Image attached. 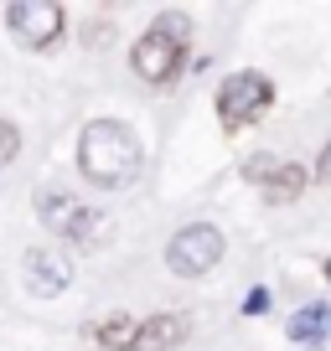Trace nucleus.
Listing matches in <instances>:
<instances>
[{
	"mask_svg": "<svg viewBox=\"0 0 331 351\" xmlns=\"http://www.w3.org/2000/svg\"><path fill=\"white\" fill-rule=\"evenodd\" d=\"M140 165H145V150L124 119H89L83 124V134H78V171H83L89 186L119 191L140 176Z\"/></svg>",
	"mask_w": 331,
	"mask_h": 351,
	"instance_id": "1",
	"label": "nucleus"
},
{
	"mask_svg": "<svg viewBox=\"0 0 331 351\" xmlns=\"http://www.w3.org/2000/svg\"><path fill=\"white\" fill-rule=\"evenodd\" d=\"M192 52V16L187 11H161L130 47V67L145 88H171L187 67Z\"/></svg>",
	"mask_w": 331,
	"mask_h": 351,
	"instance_id": "2",
	"label": "nucleus"
},
{
	"mask_svg": "<svg viewBox=\"0 0 331 351\" xmlns=\"http://www.w3.org/2000/svg\"><path fill=\"white\" fill-rule=\"evenodd\" d=\"M212 109H218L222 134L249 130V124H259L269 109H275V77L259 73V67H238V73H228V77L218 83Z\"/></svg>",
	"mask_w": 331,
	"mask_h": 351,
	"instance_id": "3",
	"label": "nucleus"
},
{
	"mask_svg": "<svg viewBox=\"0 0 331 351\" xmlns=\"http://www.w3.org/2000/svg\"><path fill=\"white\" fill-rule=\"evenodd\" d=\"M222 253H228L222 228H212V222H187V228H176L171 243H166V269L176 279H202L222 263Z\"/></svg>",
	"mask_w": 331,
	"mask_h": 351,
	"instance_id": "4",
	"label": "nucleus"
},
{
	"mask_svg": "<svg viewBox=\"0 0 331 351\" xmlns=\"http://www.w3.org/2000/svg\"><path fill=\"white\" fill-rule=\"evenodd\" d=\"M5 32L26 52H47L67 32V5H57V0H16V5H5Z\"/></svg>",
	"mask_w": 331,
	"mask_h": 351,
	"instance_id": "5",
	"label": "nucleus"
},
{
	"mask_svg": "<svg viewBox=\"0 0 331 351\" xmlns=\"http://www.w3.org/2000/svg\"><path fill=\"white\" fill-rule=\"evenodd\" d=\"M83 212H89V202H78L73 191H36V217H42L47 232H57V238H73V228L83 222Z\"/></svg>",
	"mask_w": 331,
	"mask_h": 351,
	"instance_id": "6",
	"label": "nucleus"
},
{
	"mask_svg": "<svg viewBox=\"0 0 331 351\" xmlns=\"http://www.w3.org/2000/svg\"><path fill=\"white\" fill-rule=\"evenodd\" d=\"M192 320L181 315V310H161V315H145L140 320V336H135L130 351H176L181 341H187Z\"/></svg>",
	"mask_w": 331,
	"mask_h": 351,
	"instance_id": "7",
	"label": "nucleus"
},
{
	"mask_svg": "<svg viewBox=\"0 0 331 351\" xmlns=\"http://www.w3.org/2000/svg\"><path fill=\"white\" fill-rule=\"evenodd\" d=\"M26 279H32L36 295H62V289L73 285V263L57 248H32L26 253Z\"/></svg>",
	"mask_w": 331,
	"mask_h": 351,
	"instance_id": "8",
	"label": "nucleus"
},
{
	"mask_svg": "<svg viewBox=\"0 0 331 351\" xmlns=\"http://www.w3.org/2000/svg\"><path fill=\"white\" fill-rule=\"evenodd\" d=\"M285 336L295 341V346H310V351L326 346V341H331V305H321V300H316V305H300L295 315H290Z\"/></svg>",
	"mask_w": 331,
	"mask_h": 351,
	"instance_id": "9",
	"label": "nucleus"
},
{
	"mask_svg": "<svg viewBox=\"0 0 331 351\" xmlns=\"http://www.w3.org/2000/svg\"><path fill=\"white\" fill-rule=\"evenodd\" d=\"M306 186H310V171L300 160H285L264 186H259V197H264L269 207H290V202H300V191H306Z\"/></svg>",
	"mask_w": 331,
	"mask_h": 351,
	"instance_id": "10",
	"label": "nucleus"
},
{
	"mask_svg": "<svg viewBox=\"0 0 331 351\" xmlns=\"http://www.w3.org/2000/svg\"><path fill=\"white\" fill-rule=\"evenodd\" d=\"M135 336H140V320L124 315V310H114V315H104L99 326H93V341H99L104 351H130Z\"/></svg>",
	"mask_w": 331,
	"mask_h": 351,
	"instance_id": "11",
	"label": "nucleus"
},
{
	"mask_svg": "<svg viewBox=\"0 0 331 351\" xmlns=\"http://www.w3.org/2000/svg\"><path fill=\"white\" fill-rule=\"evenodd\" d=\"M279 165H285V160H279L275 150H254V155H249V160L238 165V176H243V181H249V186H264L269 176L279 171Z\"/></svg>",
	"mask_w": 331,
	"mask_h": 351,
	"instance_id": "12",
	"label": "nucleus"
},
{
	"mask_svg": "<svg viewBox=\"0 0 331 351\" xmlns=\"http://www.w3.org/2000/svg\"><path fill=\"white\" fill-rule=\"evenodd\" d=\"M16 155H21V130H16L11 119H0V171H5Z\"/></svg>",
	"mask_w": 331,
	"mask_h": 351,
	"instance_id": "13",
	"label": "nucleus"
},
{
	"mask_svg": "<svg viewBox=\"0 0 331 351\" xmlns=\"http://www.w3.org/2000/svg\"><path fill=\"white\" fill-rule=\"evenodd\" d=\"M269 305H275V295H269V285H254V289H249V295H243V315H264V310Z\"/></svg>",
	"mask_w": 331,
	"mask_h": 351,
	"instance_id": "14",
	"label": "nucleus"
},
{
	"mask_svg": "<svg viewBox=\"0 0 331 351\" xmlns=\"http://www.w3.org/2000/svg\"><path fill=\"white\" fill-rule=\"evenodd\" d=\"M109 36H114V26H109V21H93L89 32H83V42H89V47H109Z\"/></svg>",
	"mask_w": 331,
	"mask_h": 351,
	"instance_id": "15",
	"label": "nucleus"
},
{
	"mask_svg": "<svg viewBox=\"0 0 331 351\" xmlns=\"http://www.w3.org/2000/svg\"><path fill=\"white\" fill-rule=\"evenodd\" d=\"M310 176H316L321 186H331V140L321 145V155H316V171H310Z\"/></svg>",
	"mask_w": 331,
	"mask_h": 351,
	"instance_id": "16",
	"label": "nucleus"
},
{
	"mask_svg": "<svg viewBox=\"0 0 331 351\" xmlns=\"http://www.w3.org/2000/svg\"><path fill=\"white\" fill-rule=\"evenodd\" d=\"M321 279H326V289H331V258H326V263H321Z\"/></svg>",
	"mask_w": 331,
	"mask_h": 351,
	"instance_id": "17",
	"label": "nucleus"
}]
</instances>
